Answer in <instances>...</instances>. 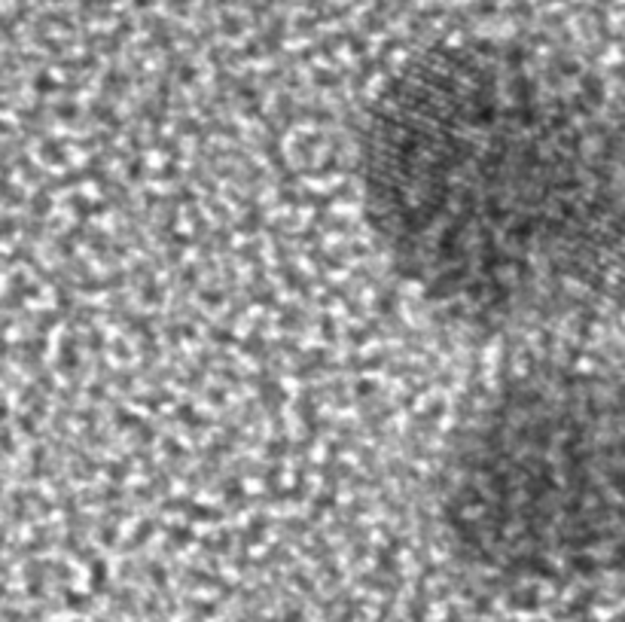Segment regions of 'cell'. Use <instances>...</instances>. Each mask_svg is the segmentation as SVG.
<instances>
[{
  "label": "cell",
  "mask_w": 625,
  "mask_h": 622,
  "mask_svg": "<svg viewBox=\"0 0 625 622\" xmlns=\"http://www.w3.org/2000/svg\"><path fill=\"white\" fill-rule=\"evenodd\" d=\"M357 168L381 253L470 329L625 296V110L567 58L476 43L406 70L366 116Z\"/></svg>",
  "instance_id": "obj_1"
},
{
  "label": "cell",
  "mask_w": 625,
  "mask_h": 622,
  "mask_svg": "<svg viewBox=\"0 0 625 622\" xmlns=\"http://www.w3.org/2000/svg\"><path fill=\"white\" fill-rule=\"evenodd\" d=\"M439 524L470 573L513 592L625 573V378L546 360L497 381L448 442Z\"/></svg>",
  "instance_id": "obj_2"
}]
</instances>
